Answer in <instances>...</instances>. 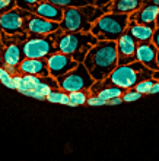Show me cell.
Returning <instances> with one entry per match:
<instances>
[{
    "instance_id": "24",
    "label": "cell",
    "mask_w": 159,
    "mask_h": 161,
    "mask_svg": "<svg viewBox=\"0 0 159 161\" xmlns=\"http://www.w3.org/2000/svg\"><path fill=\"white\" fill-rule=\"evenodd\" d=\"M0 82L6 86V88H10V89H15V82H13V76L10 75V73L8 72V70H2V73H0Z\"/></svg>"
},
{
    "instance_id": "1",
    "label": "cell",
    "mask_w": 159,
    "mask_h": 161,
    "mask_svg": "<svg viewBox=\"0 0 159 161\" xmlns=\"http://www.w3.org/2000/svg\"><path fill=\"white\" fill-rule=\"evenodd\" d=\"M83 64L95 82L107 79L118 66L115 41H98L86 54Z\"/></svg>"
},
{
    "instance_id": "13",
    "label": "cell",
    "mask_w": 159,
    "mask_h": 161,
    "mask_svg": "<svg viewBox=\"0 0 159 161\" xmlns=\"http://www.w3.org/2000/svg\"><path fill=\"white\" fill-rule=\"evenodd\" d=\"M159 8L155 4H143L142 8L131 13L129 16L130 22L134 24H140V25H149V26H156V19H158Z\"/></svg>"
},
{
    "instance_id": "15",
    "label": "cell",
    "mask_w": 159,
    "mask_h": 161,
    "mask_svg": "<svg viewBox=\"0 0 159 161\" xmlns=\"http://www.w3.org/2000/svg\"><path fill=\"white\" fill-rule=\"evenodd\" d=\"M29 12L34 13V15H37V16H40V18H42V19H47V21H53V22L60 24L61 19H63L64 10L57 8V6H54V4H51L50 2L44 0V2H40L38 4H35Z\"/></svg>"
},
{
    "instance_id": "20",
    "label": "cell",
    "mask_w": 159,
    "mask_h": 161,
    "mask_svg": "<svg viewBox=\"0 0 159 161\" xmlns=\"http://www.w3.org/2000/svg\"><path fill=\"white\" fill-rule=\"evenodd\" d=\"M48 103L53 104H64V106L70 107V100H69V94L61 91V89H51V92L47 95L45 98Z\"/></svg>"
},
{
    "instance_id": "38",
    "label": "cell",
    "mask_w": 159,
    "mask_h": 161,
    "mask_svg": "<svg viewBox=\"0 0 159 161\" xmlns=\"http://www.w3.org/2000/svg\"><path fill=\"white\" fill-rule=\"evenodd\" d=\"M2 70H3V66H0V73H2Z\"/></svg>"
},
{
    "instance_id": "26",
    "label": "cell",
    "mask_w": 159,
    "mask_h": 161,
    "mask_svg": "<svg viewBox=\"0 0 159 161\" xmlns=\"http://www.w3.org/2000/svg\"><path fill=\"white\" fill-rule=\"evenodd\" d=\"M15 8H16V2L15 0H0V16Z\"/></svg>"
},
{
    "instance_id": "11",
    "label": "cell",
    "mask_w": 159,
    "mask_h": 161,
    "mask_svg": "<svg viewBox=\"0 0 159 161\" xmlns=\"http://www.w3.org/2000/svg\"><path fill=\"white\" fill-rule=\"evenodd\" d=\"M117 44V56L118 64H130L136 62V50H137V41L131 37L129 31L115 41Z\"/></svg>"
},
{
    "instance_id": "35",
    "label": "cell",
    "mask_w": 159,
    "mask_h": 161,
    "mask_svg": "<svg viewBox=\"0 0 159 161\" xmlns=\"http://www.w3.org/2000/svg\"><path fill=\"white\" fill-rule=\"evenodd\" d=\"M0 48H2V50H3L4 47H3V44H2V37H0Z\"/></svg>"
},
{
    "instance_id": "32",
    "label": "cell",
    "mask_w": 159,
    "mask_h": 161,
    "mask_svg": "<svg viewBox=\"0 0 159 161\" xmlns=\"http://www.w3.org/2000/svg\"><path fill=\"white\" fill-rule=\"evenodd\" d=\"M143 4H155L159 8V0H143Z\"/></svg>"
},
{
    "instance_id": "5",
    "label": "cell",
    "mask_w": 159,
    "mask_h": 161,
    "mask_svg": "<svg viewBox=\"0 0 159 161\" xmlns=\"http://www.w3.org/2000/svg\"><path fill=\"white\" fill-rule=\"evenodd\" d=\"M28 10L15 8L0 16V37L3 47L10 44H22L28 40L25 31V19Z\"/></svg>"
},
{
    "instance_id": "17",
    "label": "cell",
    "mask_w": 159,
    "mask_h": 161,
    "mask_svg": "<svg viewBox=\"0 0 159 161\" xmlns=\"http://www.w3.org/2000/svg\"><path fill=\"white\" fill-rule=\"evenodd\" d=\"M143 6V0H113L109 12L118 15H131Z\"/></svg>"
},
{
    "instance_id": "22",
    "label": "cell",
    "mask_w": 159,
    "mask_h": 161,
    "mask_svg": "<svg viewBox=\"0 0 159 161\" xmlns=\"http://www.w3.org/2000/svg\"><path fill=\"white\" fill-rule=\"evenodd\" d=\"M153 84H155V79H153V78L145 79V80H142V82H139L133 89L137 91L139 94H142V95H149V91H151V88L153 86Z\"/></svg>"
},
{
    "instance_id": "31",
    "label": "cell",
    "mask_w": 159,
    "mask_h": 161,
    "mask_svg": "<svg viewBox=\"0 0 159 161\" xmlns=\"http://www.w3.org/2000/svg\"><path fill=\"white\" fill-rule=\"evenodd\" d=\"M159 92V80H155V84H153V86L151 88V91H149V95H155V94Z\"/></svg>"
},
{
    "instance_id": "21",
    "label": "cell",
    "mask_w": 159,
    "mask_h": 161,
    "mask_svg": "<svg viewBox=\"0 0 159 161\" xmlns=\"http://www.w3.org/2000/svg\"><path fill=\"white\" fill-rule=\"evenodd\" d=\"M91 92L89 91H76V92L69 94V100H70V107H77V106H83L88 101Z\"/></svg>"
},
{
    "instance_id": "25",
    "label": "cell",
    "mask_w": 159,
    "mask_h": 161,
    "mask_svg": "<svg viewBox=\"0 0 159 161\" xmlns=\"http://www.w3.org/2000/svg\"><path fill=\"white\" fill-rule=\"evenodd\" d=\"M15 2H16V8L29 12L35 4H38L40 2H44V0H15Z\"/></svg>"
},
{
    "instance_id": "7",
    "label": "cell",
    "mask_w": 159,
    "mask_h": 161,
    "mask_svg": "<svg viewBox=\"0 0 159 161\" xmlns=\"http://www.w3.org/2000/svg\"><path fill=\"white\" fill-rule=\"evenodd\" d=\"M57 84L61 91L70 94L76 91H89L95 84V80L88 72V69L85 68V64L79 63L73 70L57 78Z\"/></svg>"
},
{
    "instance_id": "10",
    "label": "cell",
    "mask_w": 159,
    "mask_h": 161,
    "mask_svg": "<svg viewBox=\"0 0 159 161\" xmlns=\"http://www.w3.org/2000/svg\"><path fill=\"white\" fill-rule=\"evenodd\" d=\"M47 62V68H48V72H50V76L51 78H60L69 73L70 70L77 66V62L72 59L69 54H64V53H54V54H51L50 57H47L45 59Z\"/></svg>"
},
{
    "instance_id": "2",
    "label": "cell",
    "mask_w": 159,
    "mask_h": 161,
    "mask_svg": "<svg viewBox=\"0 0 159 161\" xmlns=\"http://www.w3.org/2000/svg\"><path fill=\"white\" fill-rule=\"evenodd\" d=\"M51 37L56 50L59 53L69 54L77 63H83L89 50L98 42V40L91 32H66L59 30L53 32Z\"/></svg>"
},
{
    "instance_id": "33",
    "label": "cell",
    "mask_w": 159,
    "mask_h": 161,
    "mask_svg": "<svg viewBox=\"0 0 159 161\" xmlns=\"http://www.w3.org/2000/svg\"><path fill=\"white\" fill-rule=\"evenodd\" d=\"M153 79H155V80H159V70L153 72Z\"/></svg>"
},
{
    "instance_id": "29",
    "label": "cell",
    "mask_w": 159,
    "mask_h": 161,
    "mask_svg": "<svg viewBox=\"0 0 159 161\" xmlns=\"http://www.w3.org/2000/svg\"><path fill=\"white\" fill-rule=\"evenodd\" d=\"M152 42L156 46V48L159 50V26H156L153 31V37H152Z\"/></svg>"
},
{
    "instance_id": "30",
    "label": "cell",
    "mask_w": 159,
    "mask_h": 161,
    "mask_svg": "<svg viewBox=\"0 0 159 161\" xmlns=\"http://www.w3.org/2000/svg\"><path fill=\"white\" fill-rule=\"evenodd\" d=\"M123 98L121 97H117V98H113V100H109V101H107V106H120V104H123Z\"/></svg>"
},
{
    "instance_id": "37",
    "label": "cell",
    "mask_w": 159,
    "mask_h": 161,
    "mask_svg": "<svg viewBox=\"0 0 159 161\" xmlns=\"http://www.w3.org/2000/svg\"><path fill=\"white\" fill-rule=\"evenodd\" d=\"M158 69H159V51H158Z\"/></svg>"
},
{
    "instance_id": "23",
    "label": "cell",
    "mask_w": 159,
    "mask_h": 161,
    "mask_svg": "<svg viewBox=\"0 0 159 161\" xmlns=\"http://www.w3.org/2000/svg\"><path fill=\"white\" fill-rule=\"evenodd\" d=\"M123 101L124 103H134V101H139L140 98H142V94H139L137 91H134V89H127L123 92Z\"/></svg>"
},
{
    "instance_id": "28",
    "label": "cell",
    "mask_w": 159,
    "mask_h": 161,
    "mask_svg": "<svg viewBox=\"0 0 159 161\" xmlns=\"http://www.w3.org/2000/svg\"><path fill=\"white\" fill-rule=\"evenodd\" d=\"M111 2L113 0H93V6H96V8H107V6L111 4Z\"/></svg>"
},
{
    "instance_id": "27",
    "label": "cell",
    "mask_w": 159,
    "mask_h": 161,
    "mask_svg": "<svg viewBox=\"0 0 159 161\" xmlns=\"http://www.w3.org/2000/svg\"><path fill=\"white\" fill-rule=\"evenodd\" d=\"M86 104L91 107H101V106H107V101H104L102 98H99L98 95H93V94H91L88 98V101H86Z\"/></svg>"
},
{
    "instance_id": "34",
    "label": "cell",
    "mask_w": 159,
    "mask_h": 161,
    "mask_svg": "<svg viewBox=\"0 0 159 161\" xmlns=\"http://www.w3.org/2000/svg\"><path fill=\"white\" fill-rule=\"evenodd\" d=\"M2 48H0V66H3V59H2Z\"/></svg>"
},
{
    "instance_id": "3",
    "label": "cell",
    "mask_w": 159,
    "mask_h": 161,
    "mask_svg": "<svg viewBox=\"0 0 159 161\" xmlns=\"http://www.w3.org/2000/svg\"><path fill=\"white\" fill-rule=\"evenodd\" d=\"M153 78V70L147 69L139 62L130 64H118L113 72L109 73V76L104 80L95 82L92 88H104V86H117L121 88L123 91L133 89L139 82L145 79Z\"/></svg>"
},
{
    "instance_id": "8",
    "label": "cell",
    "mask_w": 159,
    "mask_h": 161,
    "mask_svg": "<svg viewBox=\"0 0 159 161\" xmlns=\"http://www.w3.org/2000/svg\"><path fill=\"white\" fill-rule=\"evenodd\" d=\"M54 53H57V50L51 34L47 37H28L26 41L22 42V54L25 59L45 60Z\"/></svg>"
},
{
    "instance_id": "6",
    "label": "cell",
    "mask_w": 159,
    "mask_h": 161,
    "mask_svg": "<svg viewBox=\"0 0 159 161\" xmlns=\"http://www.w3.org/2000/svg\"><path fill=\"white\" fill-rule=\"evenodd\" d=\"M129 26V15L105 13L92 25L91 34L98 41H117Z\"/></svg>"
},
{
    "instance_id": "16",
    "label": "cell",
    "mask_w": 159,
    "mask_h": 161,
    "mask_svg": "<svg viewBox=\"0 0 159 161\" xmlns=\"http://www.w3.org/2000/svg\"><path fill=\"white\" fill-rule=\"evenodd\" d=\"M2 59H3V68H6V66L19 68L21 62L25 59L24 54H22V44L6 46L2 51Z\"/></svg>"
},
{
    "instance_id": "12",
    "label": "cell",
    "mask_w": 159,
    "mask_h": 161,
    "mask_svg": "<svg viewBox=\"0 0 159 161\" xmlns=\"http://www.w3.org/2000/svg\"><path fill=\"white\" fill-rule=\"evenodd\" d=\"M158 48L152 41L147 42H137V50H136V62L142 63L147 69L153 72L158 69Z\"/></svg>"
},
{
    "instance_id": "4",
    "label": "cell",
    "mask_w": 159,
    "mask_h": 161,
    "mask_svg": "<svg viewBox=\"0 0 159 161\" xmlns=\"http://www.w3.org/2000/svg\"><path fill=\"white\" fill-rule=\"evenodd\" d=\"M109 6L96 8L93 4H86L82 8L64 9L63 19L60 22V30L66 32H91L93 24L102 15L109 12Z\"/></svg>"
},
{
    "instance_id": "9",
    "label": "cell",
    "mask_w": 159,
    "mask_h": 161,
    "mask_svg": "<svg viewBox=\"0 0 159 161\" xmlns=\"http://www.w3.org/2000/svg\"><path fill=\"white\" fill-rule=\"evenodd\" d=\"M60 30V24L53 21H47L42 18L28 12L25 19V31L28 37H47Z\"/></svg>"
},
{
    "instance_id": "36",
    "label": "cell",
    "mask_w": 159,
    "mask_h": 161,
    "mask_svg": "<svg viewBox=\"0 0 159 161\" xmlns=\"http://www.w3.org/2000/svg\"><path fill=\"white\" fill-rule=\"evenodd\" d=\"M156 26H159V13H158V19H156Z\"/></svg>"
},
{
    "instance_id": "18",
    "label": "cell",
    "mask_w": 159,
    "mask_h": 161,
    "mask_svg": "<svg viewBox=\"0 0 159 161\" xmlns=\"http://www.w3.org/2000/svg\"><path fill=\"white\" fill-rule=\"evenodd\" d=\"M156 26H149V25H140V24H134V22L129 21V26H127V31H129L131 37L137 42H147L152 41V37H153V31H155Z\"/></svg>"
},
{
    "instance_id": "14",
    "label": "cell",
    "mask_w": 159,
    "mask_h": 161,
    "mask_svg": "<svg viewBox=\"0 0 159 161\" xmlns=\"http://www.w3.org/2000/svg\"><path fill=\"white\" fill-rule=\"evenodd\" d=\"M21 75H34L38 78H47L50 76L47 62L42 59H24L18 68Z\"/></svg>"
},
{
    "instance_id": "19",
    "label": "cell",
    "mask_w": 159,
    "mask_h": 161,
    "mask_svg": "<svg viewBox=\"0 0 159 161\" xmlns=\"http://www.w3.org/2000/svg\"><path fill=\"white\" fill-rule=\"evenodd\" d=\"M51 4H54L60 9H69V8H82L86 4H93V0H47Z\"/></svg>"
}]
</instances>
